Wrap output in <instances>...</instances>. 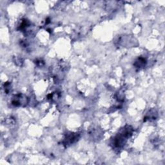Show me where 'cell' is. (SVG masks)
Listing matches in <instances>:
<instances>
[{
    "instance_id": "1",
    "label": "cell",
    "mask_w": 165,
    "mask_h": 165,
    "mask_svg": "<svg viewBox=\"0 0 165 165\" xmlns=\"http://www.w3.org/2000/svg\"><path fill=\"white\" fill-rule=\"evenodd\" d=\"M133 129L130 125H126L120 132L114 137L112 141V145L115 149L122 148L127 143V139L133 134Z\"/></svg>"
},
{
    "instance_id": "2",
    "label": "cell",
    "mask_w": 165,
    "mask_h": 165,
    "mask_svg": "<svg viewBox=\"0 0 165 165\" xmlns=\"http://www.w3.org/2000/svg\"><path fill=\"white\" fill-rule=\"evenodd\" d=\"M12 105L14 106H25L28 103V98L23 93H18L12 97Z\"/></svg>"
},
{
    "instance_id": "3",
    "label": "cell",
    "mask_w": 165,
    "mask_h": 165,
    "mask_svg": "<svg viewBox=\"0 0 165 165\" xmlns=\"http://www.w3.org/2000/svg\"><path fill=\"white\" fill-rule=\"evenodd\" d=\"M80 137V136L78 133H74V132L67 133L62 142L63 145L66 147L70 146L71 145L77 142V141L79 140Z\"/></svg>"
},
{
    "instance_id": "4",
    "label": "cell",
    "mask_w": 165,
    "mask_h": 165,
    "mask_svg": "<svg viewBox=\"0 0 165 165\" xmlns=\"http://www.w3.org/2000/svg\"><path fill=\"white\" fill-rule=\"evenodd\" d=\"M89 135L92 139L98 141L101 139L102 136H103V131H102V130L101 128H99L98 127H96V128L93 127L90 129Z\"/></svg>"
},
{
    "instance_id": "5",
    "label": "cell",
    "mask_w": 165,
    "mask_h": 165,
    "mask_svg": "<svg viewBox=\"0 0 165 165\" xmlns=\"http://www.w3.org/2000/svg\"><path fill=\"white\" fill-rule=\"evenodd\" d=\"M147 63V61L146 58L143 57H139L133 63V66L135 67V68L137 69H142L145 67Z\"/></svg>"
},
{
    "instance_id": "6",
    "label": "cell",
    "mask_w": 165,
    "mask_h": 165,
    "mask_svg": "<svg viewBox=\"0 0 165 165\" xmlns=\"http://www.w3.org/2000/svg\"><path fill=\"white\" fill-rule=\"evenodd\" d=\"M157 117H158V112L154 109H152L149 111L146 115L144 117V121H151L156 119Z\"/></svg>"
},
{
    "instance_id": "7",
    "label": "cell",
    "mask_w": 165,
    "mask_h": 165,
    "mask_svg": "<svg viewBox=\"0 0 165 165\" xmlns=\"http://www.w3.org/2000/svg\"><path fill=\"white\" fill-rule=\"evenodd\" d=\"M30 26V23L28 20L26 19L22 20L21 24L18 27V30L22 31V32H24V30H27V29Z\"/></svg>"
},
{
    "instance_id": "8",
    "label": "cell",
    "mask_w": 165,
    "mask_h": 165,
    "mask_svg": "<svg viewBox=\"0 0 165 165\" xmlns=\"http://www.w3.org/2000/svg\"><path fill=\"white\" fill-rule=\"evenodd\" d=\"M3 89L5 93H9L11 90V83L10 82H6L3 85Z\"/></svg>"
},
{
    "instance_id": "9",
    "label": "cell",
    "mask_w": 165,
    "mask_h": 165,
    "mask_svg": "<svg viewBox=\"0 0 165 165\" xmlns=\"http://www.w3.org/2000/svg\"><path fill=\"white\" fill-rule=\"evenodd\" d=\"M14 63L17 65L21 66L22 65V63H23V59L21 58H20L15 57V58H14Z\"/></svg>"
},
{
    "instance_id": "10",
    "label": "cell",
    "mask_w": 165,
    "mask_h": 165,
    "mask_svg": "<svg viewBox=\"0 0 165 165\" xmlns=\"http://www.w3.org/2000/svg\"><path fill=\"white\" fill-rule=\"evenodd\" d=\"M36 63L37 66L39 67H41V66H43V64H44V62L42 61V60H37L36 62Z\"/></svg>"
}]
</instances>
